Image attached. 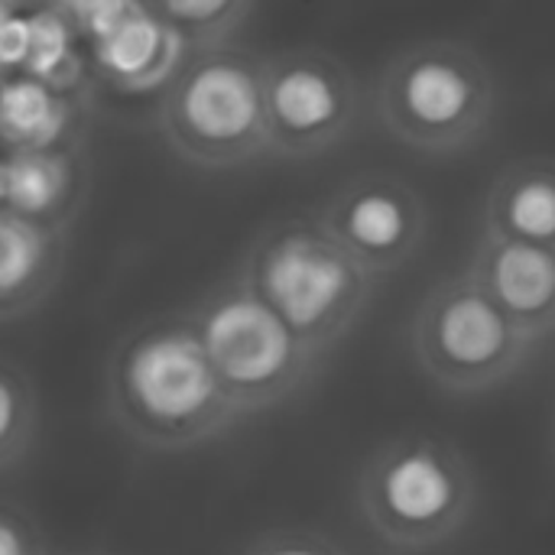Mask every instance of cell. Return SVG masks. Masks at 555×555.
Wrapping results in <instances>:
<instances>
[{"label":"cell","mask_w":555,"mask_h":555,"mask_svg":"<svg viewBox=\"0 0 555 555\" xmlns=\"http://www.w3.org/2000/svg\"><path fill=\"white\" fill-rule=\"evenodd\" d=\"M367 530L400 553H426L455 540L475 517L478 478L459 446L426 433L384 442L354 485Z\"/></svg>","instance_id":"obj_4"},{"label":"cell","mask_w":555,"mask_h":555,"mask_svg":"<svg viewBox=\"0 0 555 555\" xmlns=\"http://www.w3.org/2000/svg\"><path fill=\"white\" fill-rule=\"evenodd\" d=\"M104 406L124 439L159 455L198 449L244 423L189 312L146 322L114 348Z\"/></svg>","instance_id":"obj_1"},{"label":"cell","mask_w":555,"mask_h":555,"mask_svg":"<svg viewBox=\"0 0 555 555\" xmlns=\"http://www.w3.org/2000/svg\"><path fill=\"white\" fill-rule=\"evenodd\" d=\"M498 111V81L475 46L423 39L384 62L374 114L403 146L452 156L481 143Z\"/></svg>","instance_id":"obj_3"},{"label":"cell","mask_w":555,"mask_h":555,"mask_svg":"<svg viewBox=\"0 0 555 555\" xmlns=\"http://www.w3.org/2000/svg\"><path fill=\"white\" fill-rule=\"evenodd\" d=\"M68 231L0 211V319L7 325L39 312L52 299L65 273Z\"/></svg>","instance_id":"obj_12"},{"label":"cell","mask_w":555,"mask_h":555,"mask_svg":"<svg viewBox=\"0 0 555 555\" xmlns=\"http://www.w3.org/2000/svg\"><path fill=\"white\" fill-rule=\"evenodd\" d=\"M237 267L322 361L354 328L377 289V280L312 215L260 228Z\"/></svg>","instance_id":"obj_2"},{"label":"cell","mask_w":555,"mask_h":555,"mask_svg":"<svg viewBox=\"0 0 555 555\" xmlns=\"http://www.w3.org/2000/svg\"><path fill=\"white\" fill-rule=\"evenodd\" d=\"M465 273L537 345L555 335V250L478 228Z\"/></svg>","instance_id":"obj_10"},{"label":"cell","mask_w":555,"mask_h":555,"mask_svg":"<svg viewBox=\"0 0 555 555\" xmlns=\"http://www.w3.org/2000/svg\"><path fill=\"white\" fill-rule=\"evenodd\" d=\"M312 218L374 276L403 270L426 244L429 208L423 195L390 172H361L341 182Z\"/></svg>","instance_id":"obj_9"},{"label":"cell","mask_w":555,"mask_h":555,"mask_svg":"<svg viewBox=\"0 0 555 555\" xmlns=\"http://www.w3.org/2000/svg\"><path fill=\"white\" fill-rule=\"evenodd\" d=\"M33 52V10H16L13 3L0 7V59H3V78H10L16 68H26Z\"/></svg>","instance_id":"obj_18"},{"label":"cell","mask_w":555,"mask_h":555,"mask_svg":"<svg viewBox=\"0 0 555 555\" xmlns=\"http://www.w3.org/2000/svg\"><path fill=\"white\" fill-rule=\"evenodd\" d=\"M189 315L244 420L299 397L325 364L260 299L237 263L198 296Z\"/></svg>","instance_id":"obj_6"},{"label":"cell","mask_w":555,"mask_h":555,"mask_svg":"<svg viewBox=\"0 0 555 555\" xmlns=\"http://www.w3.org/2000/svg\"><path fill=\"white\" fill-rule=\"evenodd\" d=\"M361 111L351 68L325 49L299 46L267 59L270 156L315 159L345 143Z\"/></svg>","instance_id":"obj_8"},{"label":"cell","mask_w":555,"mask_h":555,"mask_svg":"<svg viewBox=\"0 0 555 555\" xmlns=\"http://www.w3.org/2000/svg\"><path fill=\"white\" fill-rule=\"evenodd\" d=\"M156 124L163 143L198 169L270 156L267 59L241 46L195 52L159 94Z\"/></svg>","instance_id":"obj_5"},{"label":"cell","mask_w":555,"mask_h":555,"mask_svg":"<svg viewBox=\"0 0 555 555\" xmlns=\"http://www.w3.org/2000/svg\"><path fill=\"white\" fill-rule=\"evenodd\" d=\"M156 13L192 46V52H211L234 46V36L254 16L247 0H202V3H156Z\"/></svg>","instance_id":"obj_16"},{"label":"cell","mask_w":555,"mask_h":555,"mask_svg":"<svg viewBox=\"0 0 555 555\" xmlns=\"http://www.w3.org/2000/svg\"><path fill=\"white\" fill-rule=\"evenodd\" d=\"M72 555H111V553H101V550H88V553H72Z\"/></svg>","instance_id":"obj_20"},{"label":"cell","mask_w":555,"mask_h":555,"mask_svg":"<svg viewBox=\"0 0 555 555\" xmlns=\"http://www.w3.org/2000/svg\"><path fill=\"white\" fill-rule=\"evenodd\" d=\"M537 348L465 270L439 280L410 319L416 367L452 397H478L507 384Z\"/></svg>","instance_id":"obj_7"},{"label":"cell","mask_w":555,"mask_h":555,"mask_svg":"<svg viewBox=\"0 0 555 555\" xmlns=\"http://www.w3.org/2000/svg\"><path fill=\"white\" fill-rule=\"evenodd\" d=\"M481 231L555 250V159L533 156L504 166L485 192Z\"/></svg>","instance_id":"obj_14"},{"label":"cell","mask_w":555,"mask_h":555,"mask_svg":"<svg viewBox=\"0 0 555 555\" xmlns=\"http://www.w3.org/2000/svg\"><path fill=\"white\" fill-rule=\"evenodd\" d=\"M39 397L33 377L13 364L3 361L0 367V472L10 478L16 468H23L39 442Z\"/></svg>","instance_id":"obj_15"},{"label":"cell","mask_w":555,"mask_h":555,"mask_svg":"<svg viewBox=\"0 0 555 555\" xmlns=\"http://www.w3.org/2000/svg\"><path fill=\"white\" fill-rule=\"evenodd\" d=\"M0 555H52L36 520L10 501L0 507Z\"/></svg>","instance_id":"obj_19"},{"label":"cell","mask_w":555,"mask_h":555,"mask_svg":"<svg viewBox=\"0 0 555 555\" xmlns=\"http://www.w3.org/2000/svg\"><path fill=\"white\" fill-rule=\"evenodd\" d=\"M192 55V46L146 3H130L120 26L94 42L104 78L127 94L153 91L159 85L166 91Z\"/></svg>","instance_id":"obj_13"},{"label":"cell","mask_w":555,"mask_h":555,"mask_svg":"<svg viewBox=\"0 0 555 555\" xmlns=\"http://www.w3.org/2000/svg\"><path fill=\"white\" fill-rule=\"evenodd\" d=\"M88 156L81 143L52 150H7L0 169V211L72 228L88 195Z\"/></svg>","instance_id":"obj_11"},{"label":"cell","mask_w":555,"mask_h":555,"mask_svg":"<svg viewBox=\"0 0 555 555\" xmlns=\"http://www.w3.org/2000/svg\"><path fill=\"white\" fill-rule=\"evenodd\" d=\"M241 555H348L341 543L315 530H273L257 537Z\"/></svg>","instance_id":"obj_17"}]
</instances>
